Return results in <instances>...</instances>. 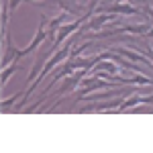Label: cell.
Here are the masks:
<instances>
[{
    "label": "cell",
    "instance_id": "obj_10",
    "mask_svg": "<svg viewBox=\"0 0 153 153\" xmlns=\"http://www.w3.org/2000/svg\"><path fill=\"white\" fill-rule=\"evenodd\" d=\"M27 2H35V0H27Z\"/></svg>",
    "mask_w": 153,
    "mask_h": 153
},
{
    "label": "cell",
    "instance_id": "obj_6",
    "mask_svg": "<svg viewBox=\"0 0 153 153\" xmlns=\"http://www.w3.org/2000/svg\"><path fill=\"white\" fill-rule=\"evenodd\" d=\"M57 4L61 6V8L70 10L71 14H78L80 10H84V6H80V4H76V0H57Z\"/></svg>",
    "mask_w": 153,
    "mask_h": 153
},
{
    "label": "cell",
    "instance_id": "obj_5",
    "mask_svg": "<svg viewBox=\"0 0 153 153\" xmlns=\"http://www.w3.org/2000/svg\"><path fill=\"white\" fill-rule=\"evenodd\" d=\"M153 102V94L147 96V98H143V96H133L131 100H125L123 104H120V110H127V108H131V106L135 104H151Z\"/></svg>",
    "mask_w": 153,
    "mask_h": 153
},
{
    "label": "cell",
    "instance_id": "obj_3",
    "mask_svg": "<svg viewBox=\"0 0 153 153\" xmlns=\"http://www.w3.org/2000/svg\"><path fill=\"white\" fill-rule=\"evenodd\" d=\"M112 51H114V53H120V55H125V57H129V59H135V61H143L145 65H149V68L153 70L151 59L141 55V53H137V51H131V49H125V47H117V49H112Z\"/></svg>",
    "mask_w": 153,
    "mask_h": 153
},
{
    "label": "cell",
    "instance_id": "obj_4",
    "mask_svg": "<svg viewBox=\"0 0 153 153\" xmlns=\"http://www.w3.org/2000/svg\"><path fill=\"white\" fill-rule=\"evenodd\" d=\"M98 12H120V14H139L141 10H137V8H133V6H129V4H123V2H117V4H112V6H106V8H96Z\"/></svg>",
    "mask_w": 153,
    "mask_h": 153
},
{
    "label": "cell",
    "instance_id": "obj_9",
    "mask_svg": "<svg viewBox=\"0 0 153 153\" xmlns=\"http://www.w3.org/2000/svg\"><path fill=\"white\" fill-rule=\"evenodd\" d=\"M149 57L153 59V47H151V45H149Z\"/></svg>",
    "mask_w": 153,
    "mask_h": 153
},
{
    "label": "cell",
    "instance_id": "obj_1",
    "mask_svg": "<svg viewBox=\"0 0 153 153\" xmlns=\"http://www.w3.org/2000/svg\"><path fill=\"white\" fill-rule=\"evenodd\" d=\"M70 49H71V43H68V45H65V47L61 49V51H57V53H55L53 57L49 59V61H47V65H43V70H41V76H39V78H37V80H35V84H33V86L29 88V92H27V98H29V96H31V94H33V92H35V88H37V86H39V82H41V80H43V78L47 76L49 71H51V70H53V68H55V65H57V63H61L63 59H65V57H68V55H70Z\"/></svg>",
    "mask_w": 153,
    "mask_h": 153
},
{
    "label": "cell",
    "instance_id": "obj_8",
    "mask_svg": "<svg viewBox=\"0 0 153 153\" xmlns=\"http://www.w3.org/2000/svg\"><path fill=\"white\" fill-rule=\"evenodd\" d=\"M12 71H16V65L12 68V70H4V76H2V84H6L8 82V78H10V74Z\"/></svg>",
    "mask_w": 153,
    "mask_h": 153
},
{
    "label": "cell",
    "instance_id": "obj_2",
    "mask_svg": "<svg viewBox=\"0 0 153 153\" xmlns=\"http://www.w3.org/2000/svg\"><path fill=\"white\" fill-rule=\"evenodd\" d=\"M90 14H92V12L88 10V12H86V14L82 16V19H78L76 23H71V25H68V27H63V29H61V31L57 33V37H55V41H53V47H57V45L61 43V41H65L70 33H74V31H78V27H80V23H82V21H86V19H88Z\"/></svg>",
    "mask_w": 153,
    "mask_h": 153
},
{
    "label": "cell",
    "instance_id": "obj_7",
    "mask_svg": "<svg viewBox=\"0 0 153 153\" xmlns=\"http://www.w3.org/2000/svg\"><path fill=\"white\" fill-rule=\"evenodd\" d=\"M100 70H104V71H110V74H117V68H114L112 63H102V65H100Z\"/></svg>",
    "mask_w": 153,
    "mask_h": 153
}]
</instances>
